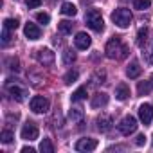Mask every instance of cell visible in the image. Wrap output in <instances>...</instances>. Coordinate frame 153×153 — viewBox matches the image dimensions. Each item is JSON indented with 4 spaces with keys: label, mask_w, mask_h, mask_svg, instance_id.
Segmentation results:
<instances>
[{
    "label": "cell",
    "mask_w": 153,
    "mask_h": 153,
    "mask_svg": "<svg viewBox=\"0 0 153 153\" xmlns=\"http://www.w3.org/2000/svg\"><path fill=\"white\" fill-rule=\"evenodd\" d=\"M105 52L110 59H123V58L128 56V47L121 42L119 36H114V38L108 40V43L105 47Z\"/></svg>",
    "instance_id": "cell-1"
},
{
    "label": "cell",
    "mask_w": 153,
    "mask_h": 153,
    "mask_svg": "<svg viewBox=\"0 0 153 153\" xmlns=\"http://www.w3.org/2000/svg\"><path fill=\"white\" fill-rule=\"evenodd\" d=\"M131 20H133V16H131L130 9H126V7H119V9H115V11L112 13V22H114L117 27H121V29L130 27Z\"/></svg>",
    "instance_id": "cell-2"
},
{
    "label": "cell",
    "mask_w": 153,
    "mask_h": 153,
    "mask_svg": "<svg viewBox=\"0 0 153 153\" xmlns=\"http://www.w3.org/2000/svg\"><path fill=\"white\" fill-rule=\"evenodd\" d=\"M85 22L96 33H101L103 27H105V22H103V16H101V11L99 9H88L87 15H85Z\"/></svg>",
    "instance_id": "cell-3"
},
{
    "label": "cell",
    "mask_w": 153,
    "mask_h": 153,
    "mask_svg": "<svg viewBox=\"0 0 153 153\" xmlns=\"http://www.w3.org/2000/svg\"><path fill=\"white\" fill-rule=\"evenodd\" d=\"M117 128H119V131L123 133V135H131L135 130H137V119L133 117V115H126L119 124H117Z\"/></svg>",
    "instance_id": "cell-4"
},
{
    "label": "cell",
    "mask_w": 153,
    "mask_h": 153,
    "mask_svg": "<svg viewBox=\"0 0 153 153\" xmlns=\"http://www.w3.org/2000/svg\"><path fill=\"white\" fill-rule=\"evenodd\" d=\"M29 106H31V110H33L34 114H45V112L49 110V99H45L43 96H34V97L31 99Z\"/></svg>",
    "instance_id": "cell-5"
},
{
    "label": "cell",
    "mask_w": 153,
    "mask_h": 153,
    "mask_svg": "<svg viewBox=\"0 0 153 153\" xmlns=\"http://www.w3.org/2000/svg\"><path fill=\"white\" fill-rule=\"evenodd\" d=\"M38 133H40V130H38V126L34 124V123H25L24 126H22V131H20V135H22V139H25V140H34V139H38Z\"/></svg>",
    "instance_id": "cell-6"
},
{
    "label": "cell",
    "mask_w": 153,
    "mask_h": 153,
    "mask_svg": "<svg viewBox=\"0 0 153 153\" xmlns=\"http://www.w3.org/2000/svg\"><path fill=\"white\" fill-rule=\"evenodd\" d=\"M139 119L144 123V124H149L153 121V105L149 103H144L139 106Z\"/></svg>",
    "instance_id": "cell-7"
},
{
    "label": "cell",
    "mask_w": 153,
    "mask_h": 153,
    "mask_svg": "<svg viewBox=\"0 0 153 153\" xmlns=\"http://www.w3.org/2000/svg\"><path fill=\"white\" fill-rule=\"evenodd\" d=\"M74 148L78 151H94L97 148V140L96 139H79Z\"/></svg>",
    "instance_id": "cell-8"
},
{
    "label": "cell",
    "mask_w": 153,
    "mask_h": 153,
    "mask_svg": "<svg viewBox=\"0 0 153 153\" xmlns=\"http://www.w3.org/2000/svg\"><path fill=\"white\" fill-rule=\"evenodd\" d=\"M34 56H36V59H38L40 63H43V65H51V63L54 61V52H52L51 49H38Z\"/></svg>",
    "instance_id": "cell-9"
},
{
    "label": "cell",
    "mask_w": 153,
    "mask_h": 153,
    "mask_svg": "<svg viewBox=\"0 0 153 153\" xmlns=\"http://www.w3.org/2000/svg\"><path fill=\"white\" fill-rule=\"evenodd\" d=\"M74 43H76V47H78V49L87 51V49L90 47L92 40H90V36H88L87 33H78V34H76V38H74Z\"/></svg>",
    "instance_id": "cell-10"
},
{
    "label": "cell",
    "mask_w": 153,
    "mask_h": 153,
    "mask_svg": "<svg viewBox=\"0 0 153 153\" xmlns=\"http://www.w3.org/2000/svg\"><path fill=\"white\" fill-rule=\"evenodd\" d=\"M24 34H25L29 40H38V38L42 36V31H40V27H38L36 24L27 22V24H25V27H24Z\"/></svg>",
    "instance_id": "cell-11"
},
{
    "label": "cell",
    "mask_w": 153,
    "mask_h": 153,
    "mask_svg": "<svg viewBox=\"0 0 153 153\" xmlns=\"http://www.w3.org/2000/svg\"><path fill=\"white\" fill-rule=\"evenodd\" d=\"M112 124H114V121H112V117H110V115L103 114V115H99V117H97V130H99L101 133L110 131V130H112Z\"/></svg>",
    "instance_id": "cell-12"
},
{
    "label": "cell",
    "mask_w": 153,
    "mask_h": 153,
    "mask_svg": "<svg viewBox=\"0 0 153 153\" xmlns=\"http://www.w3.org/2000/svg\"><path fill=\"white\" fill-rule=\"evenodd\" d=\"M7 90H9L11 97H13L15 101H18V103H20V101H24V99H25V96H27V92H25L24 88L16 87V85L13 87V85H9V83H7Z\"/></svg>",
    "instance_id": "cell-13"
},
{
    "label": "cell",
    "mask_w": 153,
    "mask_h": 153,
    "mask_svg": "<svg viewBox=\"0 0 153 153\" xmlns=\"http://www.w3.org/2000/svg\"><path fill=\"white\" fill-rule=\"evenodd\" d=\"M108 105V94L105 92H97L92 97V108H99V106H106Z\"/></svg>",
    "instance_id": "cell-14"
},
{
    "label": "cell",
    "mask_w": 153,
    "mask_h": 153,
    "mask_svg": "<svg viewBox=\"0 0 153 153\" xmlns=\"http://www.w3.org/2000/svg\"><path fill=\"white\" fill-rule=\"evenodd\" d=\"M140 72H142V68H140V65H139L137 61H131V63L128 65V68H126V76H128V78H131V79L139 78Z\"/></svg>",
    "instance_id": "cell-15"
},
{
    "label": "cell",
    "mask_w": 153,
    "mask_h": 153,
    "mask_svg": "<svg viewBox=\"0 0 153 153\" xmlns=\"http://www.w3.org/2000/svg\"><path fill=\"white\" fill-rule=\"evenodd\" d=\"M128 96H130L128 85H126V83H119V85L115 87V97H117L119 101H124V99H128Z\"/></svg>",
    "instance_id": "cell-16"
},
{
    "label": "cell",
    "mask_w": 153,
    "mask_h": 153,
    "mask_svg": "<svg viewBox=\"0 0 153 153\" xmlns=\"http://www.w3.org/2000/svg\"><path fill=\"white\" fill-rule=\"evenodd\" d=\"M61 13H63L65 16H74L76 13H78V9H76V6H74L72 2H63V4H61Z\"/></svg>",
    "instance_id": "cell-17"
},
{
    "label": "cell",
    "mask_w": 153,
    "mask_h": 153,
    "mask_svg": "<svg viewBox=\"0 0 153 153\" xmlns=\"http://www.w3.org/2000/svg\"><path fill=\"white\" fill-rule=\"evenodd\" d=\"M68 119H70L72 123L81 121V119H83V110H81V108H70V110H68Z\"/></svg>",
    "instance_id": "cell-18"
},
{
    "label": "cell",
    "mask_w": 153,
    "mask_h": 153,
    "mask_svg": "<svg viewBox=\"0 0 153 153\" xmlns=\"http://www.w3.org/2000/svg\"><path fill=\"white\" fill-rule=\"evenodd\" d=\"M72 22H67V20H61V22H58V31L61 33V34H70L72 33Z\"/></svg>",
    "instance_id": "cell-19"
},
{
    "label": "cell",
    "mask_w": 153,
    "mask_h": 153,
    "mask_svg": "<svg viewBox=\"0 0 153 153\" xmlns=\"http://www.w3.org/2000/svg\"><path fill=\"white\" fill-rule=\"evenodd\" d=\"M70 99L72 101H83V99H87V87H79L78 90L70 96Z\"/></svg>",
    "instance_id": "cell-20"
},
{
    "label": "cell",
    "mask_w": 153,
    "mask_h": 153,
    "mask_svg": "<svg viewBox=\"0 0 153 153\" xmlns=\"http://www.w3.org/2000/svg\"><path fill=\"white\" fill-rule=\"evenodd\" d=\"M153 88V85H151V81H140L139 85H137V92H139V96H144V94H149V90Z\"/></svg>",
    "instance_id": "cell-21"
},
{
    "label": "cell",
    "mask_w": 153,
    "mask_h": 153,
    "mask_svg": "<svg viewBox=\"0 0 153 153\" xmlns=\"http://www.w3.org/2000/svg\"><path fill=\"white\" fill-rule=\"evenodd\" d=\"M40 151L42 153H54V146H52L51 139H43L40 142Z\"/></svg>",
    "instance_id": "cell-22"
},
{
    "label": "cell",
    "mask_w": 153,
    "mask_h": 153,
    "mask_svg": "<svg viewBox=\"0 0 153 153\" xmlns=\"http://www.w3.org/2000/svg\"><path fill=\"white\" fill-rule=\"evenodd\" d=\"M146 38H148V29H146V27H140L139 33H137V45H139V47H144Z\"/></svg>",
    "instance_id": "cell-23"
},
{
    "label": "cell",
    "mask_w": 153,
    "mask_h": 153,
    "mask_svg": "<svg viewBox=\"0 0 153 153\" xmlns=\"http://www.w3.org/2000/svg\"><path fill=\"white\" fill-rule=\"evenodd\" d=\"M78 76H79L78 70H68V72L65 74V78H63V79H65L67 85H72L74 81H78Z\"/></svg>",
    "instance_id": "cell-24"
},
{
    "label": "cell",
    "mask_w": 153,
    "mask_h": 153,
    "mask_svg": "<svg viewBox=\"0 0 153 153\" xmlns=\"http://www.w3.org/2000/svg\"><path fill=\"white\" fill-rule=\"evenodd\" d=\"M151 6V0H133V7L139 11H144Z\"/></svg>",
    "instance_id": "cell-25"
},
{
    "label": "cell",
    "mask_w": 153,
    "mask_h": 153,
    "mask_svg": "<svg viewBox=\"0 0 153 153\" xmlns=\"http://www.w3.org/2000/svg\"><path fill=\"white\" fill-rule=\"evenodd\" d=\"M18 24H20V22H18L16 18H6V20H4V27L9 29V31H16V29H18Z\"/></svg>",
    "instance_id": "cell-26"
},
{
    "label": "cell",
    "mask_w": 153,
    "mask_h": 153,
    "mask_svg": "<svg viewBox=\"0 0 153 153\" xmlns=\"http://www.w3.org/2000/svg\"><path fill=\"white\" fill-rule=\"evenodd\" d=\"M0 139H2V142H4V144H9V142H13L15 135H13V131H11V130H4L2 133H0Z\"/></svg>",
    "instance_id": "cell-27"
},
{
    "label": "cell",
    "mask_w": 153,
    "mask_h": 153,
    "mask_svg": "<svg viewBox=\"0 0 153 153\" xmlns=\"http://www.w3.org/2000/svg\"><path fill=\"white\" fill-rule=\"evenodd\" d=\"M6 65H7L11 70H20V61H18V58H7V59H6Z\"/></svg>",
    "instance_id": "cell-28"
},
{
    "label": "cell",
    "mask_w": 153,
    "mask_h": 153,
    "mask_svg": "<svg viewBox=\"0 0 153 153\" xmlns=\"http://www.w3.org/2000/svg\"><path fill=\"white\" fill-rule=\"evenodd\" d=\"M74 59H76V54H74L72 51H65V52H63V61H65L67 65H70Z\"/></svg>",
    "instance_id": "cell-29"
},
{
    "label": "cell",
    "mask_w": 153,
    "mask_h": 153,
    "mask_svg": "<svg viewBox=\"0 0 153 153\" xmlns=\"http://www.w3.org/2000/svg\"><path fill=\"white\" fill-rule=\"evenodd\" d=\"M105 79H106V74L103 70H97L94 74V83H105Z\"/></svg>",
    "instance_id": "cell-30"
},
{
    "label": "cell",
    "mask_w": 153,
    "mask_h": 153,
    "mask_svg": "<svg viewBox=\"0 0 153 153\" xmlns=\"http://www.w3.org/2000/svg\"><path fill=\"white\" fill-rule=\"evenodd\" d=\"M36 20H38L40 24H43V25H45V24H49V22H51V16H49L47 13H38V15H36Z\"/></svg>",
    "instance_id": "cell-31"
},
{
    "label": "cell",
    "mask_w": 153,
    "mask_h": 153,
    "mask_svg": "<svg viewBox=\"0 0 153 153\" xmlns=\"http://www.w3.org/2000/svg\"><path fill=\"white\" fill-rule=\"evenodd\" d=\"M25 6L29 9H36V7L42 6V0H25Z\"/></svg>",
    "instance_id": "cell-32"
},
{
    "label": "cell",
    "mask_w": 153,
    "mask_h": 153,
    "mask_svg": "<svg viewBox=\"0 0 153 153\" xmlns=\"http://www.w3.org/2000/svg\"><path fill=\"white\" fill-rule=\"evenodd\" d=\"M9 40H11V31L4 27V31H2V43L6 45V43H9Z\"/></svg>",
    "instance_id": "cell-33"
},
{
    "label": "cell",
    "mask_w": 153,
    "mask_h": 153,
    "mask_svg": "<svg viewBox=\"0 0 153 153\" xmlns=\"http://www.w3.org/2000/svg\"><path fill=\"white\" fill-rule=\"evenodd\" d=\"M144 54V59L148 61V63H153V45L149 47V51H146V52H142Z\"/></svg>",
    "instance_id": "cell-34"
},
{
    "label": "cell",
    "mask_w": 153,
    "mask_h": 153,
    "mask_svg": "<svg viewBox=\"0 0 153 153\" xmlns=\"http://www.w3.org/2000/svg\"><path fill=\"white\" fill-rule=\"evenodd\" d=\"M135 144H137V146H144V144H146V137H144V133L137 135V139H135Z\"/></svg>",
    "instance_id": "cell-35"
},
{
    "label": "cell",
    "mask_w": 153,
    "mask_h": 153,
    "mask_svg": "<svg viewBox=\"0 0 153 153\" xmlns=\"http://www.w3.org/2000/svg\"><path fill=\"white\" fill-rule=\"evenodd\" d=\"M22 153H34L33 148H22Z\"/></svg>",
    "instance_id": "cell-36"
},
{
    "label": "cell",
    "mask_w": 153,
    "mask_h": 153,
    "mask_svg": "<svg viewBox=\"0 0 153 153\" xmlns=\"http://www.w3.org/2000/svg\"><path fill=\"white\" fill-rule=\"evenodd\" d=\"M149 81H151V85H153V74H151V78H149Z\"/></svg>",
    "instance_id": "cell-37"
}]
</instances>
